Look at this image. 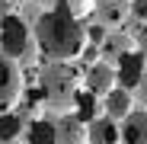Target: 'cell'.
<instances>
[{"instance_id":"cell-1","label":"cell","mask_w":147,"mask_h":144,"mask_svg":"<svg viewBox=\"0 0 147 144\" xmlns=\"http://www.w3.org/2000/svg\"><path fill=\"white\" fill-rule=\"evenodd\" d=\"M35 48L48 55V61H74L86 51V26L83 19H77L67 3H55L35 16L32 29Z\"/></svg>"},{"instance_id":"cell-2","label":"cell","mask_w":147,"mask_h":144,"mask_svg":"<svg viewBox=\"0 0 147 144\" xmlns=\"http://www.w3.org/2000/svg\"><path fill=\"white\" fill-rule=\"evenodd\" d=\"M38 87H42L45 106L64 115V112H74V103L80 93V74L70 61H48L38 74Z\"/></svg>"},{"instance_id":"cell-3","label":"cell","mask_w":147,"mask_h":144,"mask_svg":"<svg viewBox=\"0 0 147 144\" xmlns=\"http://www.w3.org/2000/svg\"><path fill=\"white\" fill-rule=\"evenodd\" d=\"M0 55L16 61L19 67L35 61V39L29 32V22L19 13H3L0 16Z\"/></svg>"},{"instance_id":"cell-4","label":"cell","mask_w":147,"mask_h":144,"mask_svg":"<svg viewBox=\"0 0 147 144\" xmlns=\"http://www.w3.org/2000/svg\"><path fill=\"white\" fill-rule=\"evenodd\" d=\"M22 99V70L16 61L0 55V112H10Z\"/></svg>"},{"instance_id":"cell-5","label":"cell","mask_w":147,"mask_h":144,"mask_svg":"<svg viewBox=\"0 0 147 144\" xmlns=\"http://www.w3.org/2000/svg\"><path fill=\"white\" fill-rule=\"evenodd\" d=\"M115 64H118L115 67V87H121V90H134L141 74L147 70V61L141 58V51H125Z\"/></svg>"},{"instance_id":"cell-6","label":"cell","mask_w":147,"mask_h":144,"mask_svg":"<svg viewBox=\"0 0 147 144\" xmlns=\"http://www.w3.org/2000/svg\"><path fill=\"white\" fill-rule=\"evenodd\" d=\"M83 87H86V93H93L96 99L99 96H106L112 87H115V67L109 64V61H96V64H90L86 67V77H83Z\"/></svg>"},{"instance_id":"cell-7","label":"cell","mask_w":147,"mask_h":144,"mask_svg":"<svg viewBox=\"0 0 147 144\" xmlns=\"http://www.w3.org/2000/svg\"><path fill=\"white\" fill-rule=\"evenodd\" d=\"M55 144H86V122H80L74 112L55 118Z\"/></svg>"},{"instance_id":"cell-8","label":"cell","mask_w":147,"mask_h":144,"mask_svg":"<svg viewBox=\"0 0 147 144\" xmlns=\"http://www.w3.org/2000/svg\"><path fill=\"white\" fill-rule=\"evenodd\" d=\"M118 138H121V144H147V112L131 109L118 125Z\"/></svg>"},{"instance_id":"cell-9","label":"cell","mask_w":147,"mask_h":144,"mask_svg":"<svg viewBox=\"0 0 147 144\" xmlns=\"http://www.w3.org/2000/svg\"><path fill=\"white\" fill-rule=\"evenodd\" d=\"M86 144H121L118 138V122L99 115V118H90L86 122Z\"/></svg>"},{"instance_id":"cell-10","label":"cell","mask_w":147,"mask_h":144,"mask_svg":"<svg viewBox=\"0 0 147 144\" xmlns=\"http://www.w3.org/2000/svg\"><path fill=\"white\" fill-rule=\"evenodd\" d=\"M134 109V96H131V90H121V87H112L109 93H106V118H112V122H121L128 112Z\"/></svg>"},{"instance_id":"cell-11","label":"cell","mask_w":147,"mask_h":144,"mask_svg":"<svg viewBox=\"0 0 147 144\" xmlns=\"http://www.w3.org/2000/svg\"><path fill=\"white\" fill-rule=\"evenodd\" d=\"M99 51H102V61H118L125 51H131V39L125 32H106L102 35V45H99Z\"/></svg>"},{"instance_id":"cell-12","label":"cell","mask_w":147,"mask_h":144,"mask_svg":"<svg viewBox=\"0 0 147 144\" xmlns=\"http://www.w3.org/2000/svg\"><path fill=\"white\" fill-rule=\"evenodd\" d=\"M93 10L99 13V22H102L106 29H115L118 22L128 16V3H125V0H102V3L93 7Z\"/></svg>"},{"instance_id":"cell-13","label":"cell","mask_w":147,"mask_h":144,"mask_svg":"<svg viewBox=\"0 0 147 144\" xmlns=\"http://www.w3.org/2000/svg\"><path fill=\"white\" fill-rule=\"evenodd\" d=\"M26 131V118L16 112H0V141H19Z\"/></svg>"},{"instance_id":"cell-14","label":"cell","mask_w":147,"mask_h":144,"mask_svg":"<svg viewBox=\"0 0 147 144\" xmlns=\"http://www.w3.org/2000/svg\"><path fill=\"white\" fill-rule=\"evenodd\" d=\"M29 144H55V122L51 118H32L29 122Z\"/></svg>"},{"instance_id":"cell-15","label":"cell","mask_w":147,"mask_h":144,"mask_svg":"<svg viewBox=\"0 0 147 144\" xmlns=\"http://www.w3.org/2000/svg\"><path fill=\"white\" fill-rule=\"evenodd\" d=\"M93 109H96V96L93 93H77V103H74V115L80 118V122H90L93 118Z\"/></svg>"},{"instance_id":"cell-16","label":"cell","mask_w":147,"mask_h":144,"mask_svg":"<svg viewBox=\"0 0 147 144\" xmlns=\"http://www.w3.org/2000/svg\"><path fill=\"white\" fill-rule=\"evenodd\" d=\"M131 96H134V103L147 112V70L141 74V80H138V87H134V93H131Z\"/></svg>"},{"instance_id":"cell-17","label":"cell","mask_w":147,"mask_h":144,"mask_svg":"<svg viewBox=\"0 0 147 144\" xmlns=\"http://www.w3.org/2000/svg\"><path fill=\"white\" fill-rule=\"evenodd\" d=\"M128 16L147 22V0H131V3H128Z\"/></svg>"},{"instance_id":"cell-18","label":"cell","mask_w":147,"mask_h":144,"mask_svg":"<svg viewBox=\"0 0 147 144\" xmlns=\"http://www.w3.org/2000/svg\"><path fill=\"white\" fill-rule=\"evenodd\" d=\"M138 51H141V58L147 61V22H144L141 32H138Z\"/></svg>"},{"instance_id":"cell-19","label":"cell","mask_w":147,"mask_h":144,"mask_svg":"<svg viewBox=\"0 0 147 144\" xmlns=\"http://www.w3.org/2000/svg\"><path fill=\"white\" fill-rule=\"evenodd\" d=\"M35 3H38L42 10H48V7H55V3H64V0H35Z\"/></svg>"},{"instance_id":"cell-20","label":"cell","mask_w":147,"mask_h":144,"mask_svg":"<svg viewBox=\"0 0 147 144\" xmlns=\"http://www.w3.org/2000/svg\"><path fill=\"white\" fill-rule=\"evenodd\" d=\"M0 144H22V141H0Z\"/></svg>"},{"instance_id":"cell-21","label":"cell","mask_w":147,"mask_h":144,"mask_svg":"<svg viewBox=\"0 0 147 144\" xmlns=\"http://www.w3.org/2000/svg\"><path fill=\"white\" fill-rule=\"evenodd\" d=\"M0 3H3V0H0Z\"/></svg>"}]
</instances>
